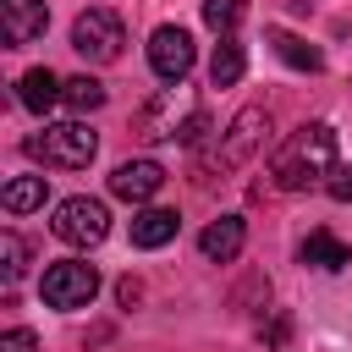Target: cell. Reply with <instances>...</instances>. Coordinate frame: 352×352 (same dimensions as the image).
<instances>
[{"mask_svg":"<svg viewBox=\"0 0 352 352\" xmlns=\"http://www.w3.org/2000/svg\"><path fill=\"white\" fill-rule=\"evenodd\" d=\"M330 170H336V126H330V121L297 126V132L275 148V160H270V176H275V187H286V192H297V187H308V182H330Z\"/></svg>","mask_w":352,"mask_h":352,"instance_id":"1","label":"cell"},{"mask_svg":"<svg viewBox=\"0 0 352 352\" xmlns=\"http://www.w3.org/2000/svg\"><path fill=\"white\" fill-rule=\"evenodd\" d=\"M264 138H270V116H264L258 104L236 110V121L226 126V138H220L209 154H198V182H214V176H226V170L248 165V160L264 148Z\"/></svg>","mask_w":352,"mask_h":352,"instance_id":"2","label":"cell"},{"mask_svg":"<svg viewBox=\"0 0 352 352\" xmlns=\"http://www.w3.org/2000/svg\"><path fill=\"white\" fill-rule=\"evenodd\" d=\"M28 154L55 170H88V160L99 154V138L88 121H60V126H44L38 138H28Z\"/></svg>","mask_w":352,"mask_h":352,"instance_id":"3","label":"cell"},{"mask_svg":"<svg viewBox=\"0 0 352 352\" xmlns=\"http://www.w3.org/2000/svg\"><path fill=\"white\" fill-rule=\"evenodd\" d=\"M50 231H55L60 242H72V248H99V242L110 236V209H104L99 198H88V192L60 198V204H55Z\"/></svg>","mask_w":352,"mask_h":352,"instance_id":"4","label":"cell"},{"mask_svg":"<svg viewBox=\"0 0 352 352\" xmlns=\"http://www.w3.org/2000/svg\"><path fill=\"white\" fill-rule=\"evenodd\" d=\"M38 292H44V302H50V308H60V314L88 308V302L99 297V270H94V264H82V258H55V264L44 270Z\"/></svg>","mask_w":352,"mask_h":352,"instance_id":"5","label":"cell"},{"mask_svg":"<svg viewBox=\"0 0 352 352\" xmlns=\"http://www.w3.org/2000/svg\"><path fill=\"white\" fill-rule=\"evenodd\" d=\"M121 44H126V28H121V16L104 11V6H88V11L72 22V50H77L82 60H94V66H110V60L121 55Z\"/></svg>","mask_w":352,"mask_h":352,"instance_id":"6","label":"cell"},{"mask_svg":"<svg viewBox=\"0 0 352 352\" xmlns=\"http://www.w3.org/2000/svg\"><path fill=\"white\" fill-rule=\"evenodd\" d=\"M192 60H198V50H192V33H187V28H176V22L154 28V38H148V66H154L160 82H182V77L192 72Z\"/></svg>","mask_w":352,"mask_h":352,"instance_id":"7","label":"cell"},{"mask_svg":"<svg viewBox=\"0 0 352 352\" xmlns=\"http://www.w3.org/2000/svg\"><path fill=\"white\" fill-rule=\"evenodd\" d=\"M0 28H6V50H22V44L44 38L50 6L44 0H0Z\"/></svg>","mask_w":352,"mask_h":352,"instance_id":"8","label":"cell"},{"mask_svg":"<svg viewBox=\"0 0 352 352\" xmlns=\"http://www.w3.org/2000/svg\"><path fill=\"white\" fill-rule=\"evenodd\" d=\"M160 187H165L160 160H121V165L110 170V192H116V198H126V204H148Z\"/></svg>","mask_w":352,"mask_h":352,"instance_id":"9","label":"cell"},{"mask_svg":"<svg viewBox=\"0 0 352 352\" xmlns=\"http://www.w3.org/2000/svg\"><path fill=\"white\" fill-rule=\"evenodd\" d=\"M242 242H248V226H242V214H220V220H209V226H204V236H198V253H204L209 264H231V258L242 253Z\"/></svg>","mask_w":352,"mask_h":352,"instance_id":"10","label":"cell"},{"mask_svg":"<svg viewBox=\"0 0 352 352\" xmlns=\"http://www.w3.org/2000/svg\"><path fill=\"white\" fill-rule=\"evenodd\" d=\"M16 99H22L33 116H50L55 104H66V82H60L50 66H33V72H22V82H16Z\"/></svg>","mask_w":352,"mask_h":352,"instance_id":"11","label":"cell"},{"mask_svg":"<svg viewBox=\"0 0 352 352\" xmlns=\"http://www.w3.org/2000/svg\"><path fill=\"white\" fill-rule=\"evenodd\" d=\"M176 231H182L176 209H138L132 214V248H165V242H176Z\"/></svg>","mask_w":352,"mask_h":352,"instance_id":"12","label":"cell"},{"mask_svg":"<svg viewBox=\"0 0 352 352\" xmlns=\"http://www.w3.org/2000/svg\"><path fill=\"white\" fill-rule=\"evenodd\" d=\"M297 258L314 264V270H346V264H352V248H346L341 236H330V231H308L302 248H297Z\"/></svg>","mask_w":352,"mask_h":352,"instance_id":"13","label":"cell"},{"mask_svg":"<svg viewBox=\"0 0 352 352\" xmlns=\"http://www.w3.org/2000/svg\"><path fill=\"white\" fill-rule=\"evenodd\" d=\"M270 44H275V55L292 66V72H319L324 66V55L308 44V38H297V33H286V28H270Z\"/></svg>","mask_w":352,"mask_h":352,"instance_id":"14","label":"cell"},{"mask_svg":"<svg viewBox=\"0 0 352 352\" xmlns=\"http://www.w3.org/2000/svg\"><path fill=\"white\" fill-rule=\"evenodd\" d=\"M242 72H248V55H242L236 33H226V38L214 44V60H209V82H214V88H231V82H242Z\"/></svg>","mask_w":352,"mask_h":352,"instance_id":"15","label":"cell"},{"mask_svg":"<svg viewBox=\"0 0 352 352\" xmlns=\"http://www.w3.org/2000/svg\"><path fill=\"white\" fill-rule=\"evenodd\" d=\"M44 198H50L44 176H16V182H6V192H0L6 214H33V209H44Z\"/></svg>","mask_w":352,"mask_h":352,"instance_id":"16","label":"cell"},{"mask_svg":"<svg viewBox=\"0 0 352 352\" xmlns=\"http://www.w3.org/2000/svg\"><path fill=\"white\" fill-rule=\"evenodd\" d=\"M66 104H72L77 116L99 110V104H104V82H99V77H66Z\"/></svg>","mask_w":352,"mask_h":352,"instance_id":"17","label":"cell"},{"mask_svg":"<svg viewBox=\"0 0 352 352\" xmlns=\"http://www.w3.org/2000/svg\"><path fill=\"white\" fill-rule=\"evenodd\" d=\"M248 16V0H204V22L226 38V33H236V22Z\"/></svg>","mask_w":352,"mask_h":352,"instance_id":"18","label":"cell"},{"mask_svg":"<svg viewBox=\"0 0 352 352\" xmlns=\"http://www.w3.org/2000/svg\"><path fill=\"white\" fill-rule=\"evenodd\" d=\"M0 258H6L0 270H6V286H11V280L22 275V264H28V248H22V236H16V231H0Z\"/></svg>","mask_w":352,"mask_h":352,"instance_id":"19","label":"cell"},{"mask_svg":"<svg viewBox=\"0 0 352 352\" xmlns=\"http://www.w3.org/2000/svg\"><path fill=\"white\" fill-rule=\"evenodd\" d=\"M204 138H209V116H204V110H192L187 121H176V143H187V148H198Z\"/></svg>","mask_w":352,"mask_h":352,"instance_id":"20","label":"cell"},{"mask_svg":"<svg viewBox=\"0 0 352 352\" xmlns=\"http://www.w3.org/2000/svg\"><path fill=\"white\" fill-rule=\"evenodd\" d=\"M0 352H38V336L16 324V330H6V336H0Z\"/></svg>","mask_w":352,"mask_h":352,"instance_id":"21","label":"cell"},{"mask_svg":"<svg viewBox=\"0 0 352 352\" xmlns=\"http://www.w3.org/2000/svg\"><path fill=\"white\" fill-rule=\"evenodd\" d=\"M324 192H330L336 204H346V198H352V165H336L330 182H324Z\"/></svg>","mask_w":352,"mask_h":352,"instance_id":"22","label":"cell"},{"mask_svg":"<svg viewBox=\"0 0 352 352\" xmlns=\"http://www.w3.org/2000/svg\"><path fill=\"white\" fill-rule=\"evenodd\" d=\"M116 297H121V302L132 308V302H138V280H121V286H116Z\"/></svg>","mask_w":352,"mask_h":352,"instance_id":"23","label":"cell"},{"mask_svg":"<svg viewBox=\"0 0 352 352\" xmlns=\"http://www.w3.org/2000/svg\"><path fill=\"white\" fill-rule=\"evenodd\" d=\"M286 330H292V324H286V319H275V324L264 330V341H275V346H280V341H286Z\"/></svg>","mask_w":352,"mask_h":352,"instance_id":"24","label":"cell"}]
</instances>
